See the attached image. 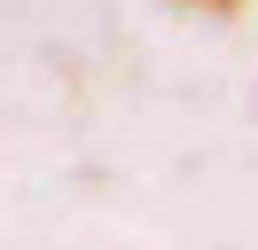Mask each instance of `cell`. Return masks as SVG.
I'll return each instance as SVG.
<instances>
[{"mask_svg":"<svg viewBox=\"0 0 258 250\" xmlns=\"http://www.w3.org/2000/svg\"><path fill=\"white\" fill-rule=\"evenodd\" d=\"M188 8H235V0H188Z\"/></svg>","mask_w":258,"mask_h":250,"instance_id":"obj_1","label":"cell"}]
</instances>
